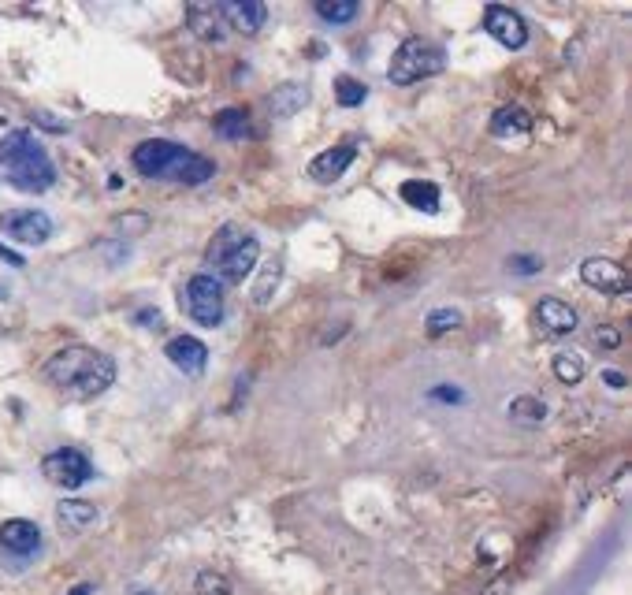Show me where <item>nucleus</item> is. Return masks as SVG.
Segmentation results:
<instances>
[{"label":"nucleus","mask_w":632,"mask_h":595,"mask_svg":"<svg viewBox=\"0 0 632 595\" xmlns=\"http://www.w3.org/2000/svg\"><path fill=\"white\" fill-rule=\"evenodd\" d=\"M45 380L67 398H97L116 384V361L93 346H64L45 361Z\"/></svg>","instance_id":"1"},{"label":"nucleus","mask_w":632,"mask_h":595,"mask_svg":"<svg viewBox=\"0 0 632 595\" xmlns=\"http://www.w3.org/2000/svg\"><path fill=\"white\" fill-rule=\"evenodd\" d=\"M134 172L145 179H160V183H183V186H201L216 175V164L209 157H201L194 149H186L183 142L172 138H145L131 153Z\"/></svg>","instance_id":"2"},{"label":"nucleus","mask_w":632,"mask_h":595,"mask_svg":"<svg viewBox=\"0 0 632 595\" xmlns=\"http://www.w3.org/2000/svg\"><path fill=\"white\" fill-rule=\"evenodd\" d=\"M0 175L23 194H45L56 183V164L34 134L12 131L0 138Z\"/></svg>","instance_id":"3"},{"label":"nucleus","mask_w":632,"mask_h":595,"mask_svg":"<svg viewBox=\"0 0 632 595\" xmlns=\"http://www.w3.org/2000/svg\"><path fill=\"white\" fill-rule=\"evenodd\" d=\"M257 257H261V242L242 231L235 224H224L212 242L205 246V265H209V276L220 279V283H242L250 279V272L257 268Z\"/></svg>","instance_id":"4"},{"label":"nucleus","mask_w":632,"mask_h":595,"mask_svg":"<svg viewBox=\"0 0 632 595\" xmlns=\"http://www.w3.org/2000/svg\"><path fill=\"white\" fill-rule=\"evenodd\" d=\"M447 67V53L428 38H406L395 49L391 64H387V79L391 86H413V82H424L439 75Z\"/></svg>","instance_id":"5"},{"label":"nucleus","mask_w":632,"mask_h":595,"mask_svg":"<svg viewBox=\"0 0 632 595\" xmlns=\"http://www.w3.org/2000/svg\"><path fill=\"white\" fill-rule=\"evenodd\" d=\"M179 305L183 313L201 328H216L227 313V291L220 279H212L209 272H198V276L186 279L183 294H179Z\"/></svg>","instance_id":"6"},{"label":"nucleus","mask_w":632,"mask_h":595,"mask_svg":"<svg viewBox=\"0 0 632 595\" xmlns=\"http://www.w3.org/2000/svg\"><path fill=\"white\" fill-rule=\"evenodd\" d=\"M41 473L49 476L56 488L75 491V488H82V484H90L93 480V462L82 454L79 447H60V450H53V454H45Z\"/></svg>","instance_id":"7"},{"label":"nucleus","mask_w":632,"mask_h":595,"mask_svg":"<svg viewBox=\"0 0 632 595\" xmlns=\"http://www.w3.org/2000/svg\"><path fill=\"white\" fill-rule=\"evenodd\" d=\"M0 231L19 246H41L53 235V220L41 209H8L0 212Z\"/></svg>","instance_id":"8"},{"label":"nucleus","mask_w":632,"mask_h":595,"mask_svg":"<svg viewBox=\"0 0 632 595\" xmlns=\"http://www.w3.org/2000/svg\"><path fill=\"white\" fill-rule=\"evenodd\" d=\"M484 30L499 41L502 49H510V53H517V49L528 45V23L514 8H506V4H488V8H484Z\"/></svg>","instance_id":"9"},{"label":"nucleus","mask_w":632,"mask_h":595,"mask_svg":"<svg viewBox=\"0 0 632 595\" xmlns=\"http://www.w3.org/2000/svg\"><path fill=\"white\" fill-rule=\"evenodd\" d=\"M580 279L599 294H625L629 291V268L610 261V257H588L580 265Z\"/></svg>","instance_id":"10"},{"label":"nucleus","mask_w":632,"mask_h":595,"mask_svg":"<svg viewBox=\"0 0 632 595\" xmlns=\"http://www.w3.org/2000/svg\"><path fill=\"white\" fill-rule=\"evenodd\" d=\"M354 160H357V146L343 142V146H331V149H324L320 157L309 160V175H313V183L331 186L350 172V164H354Z\"/></svg>","instance_id":"11"},{"label":"nucleus","mask_w":632,"mask_h":595,"mask_svg":"<svg viewBox=\"0 0 632 595\" xmlns=\"http://www.w3.org/2000/svg\"><path fill=\"white\" fill-rule=\"evenodd\" d=\"M0 547H4L8 555H19V558L38 555L41 529L34 525V521H27V517H12V521L0 525Z\"/></svg>","instance_id":"12"},{"label":"nucleus","mask_w":632,"mask_h":595,"mask_svg":"<svg viewBox=\"0 0 632 595\" xmlns=\"http://www.w3.org/2000/svg\"><path fill=\"white\" fill-rule=\"evenodd\" d=\"M164 354L186 376H201L205 365H209V346L201 343V339H194V335H175L172 343L164 346Z\"/></svg>","instance_id":"13"},{"label":"nucleus","mask_w":632,"mask_h":595,"mask_svg":"<svg viewBox=\"0 0 632 595\" xmlns=\"http://www.w3.org/2000/svg\"><path fill=\"white\" fill-rule=\"evenodd\" d=\"M216 8H220V15L227 19V27H235L238 34H246V38L261 34V27L268 23V4H261V0H242V4H216Z\"/></svg>","instance_id":"14"},{"label":"nucleus","mask_w":632,"mask_h":595,"mask_svg":"<svg viewBox=\"0 0 632 595\" xmlns=\"http://www.w3.org/2000/svg\"><path fill=\"white\" fill-rule=\"evenodd\" d=\"M536 324H540L543 335H573L577 331V309L569 302H558V298H543L536 305Z\"/></svg>","instance_id":"15"},{"label":"nucleus","mask_w":632,"mask_h":595,"mask_svg":"<svg viewBox=\"0 0 632 595\" xmlns=\"http://www.w3.org/2000/svg\"><path fill=\"white\" fill-rule=\"evenodd\" d=\"M528 131H532V116H528L525 108L506 105L491 116V134L495 138H525Z\"/></svg>","instance_id":"16"},{"label":"nucleus","mask_w":632,"mask_h":595,"mask_svg":"<svg viewBox=\"0 0 632 595\" xmlns=\"http://www.w3.org/2000/svg\"><path fill=\"white\" fill-rule=\"evenodd\" d=\"M56 521L67 532H86L97 521V506L86 503V499H64V503L56 506Z\"/></svg>","instance_id":"17"},{"label":"nucleus","mask_w":632,"mask_h":595,"mask_svg":"<svg viewBox=\"0 0 632 595\" xmlns=\"http://www.w3.org/2000/svg\"><path fill=\"white\" fill-rule=\"evenodd\" d=\"M398 194H402V201H406V205H413V209L439 212V186L428 183V179H406Z\"/></svg>","instance_id":"18"},{"label":"nucleus","mask_w":632,"mask_h":595,"mask_svg":"<svg viewBox=\"0 0 632 595\" xmlns=\"http://www.w3.org/2000/svg\"><path fill=\"white\" fill-rule=\"evenodd\" d=\"M212 131L227 138V142H242V138H250L253 127H250V116L242 112V108H224L220 116L212 119Z\"/></svg>","instance_id":"19"},{"label":"nucleus","mask_w":632,"mask_h":595,"mask_svg":"<svg viewBox=\"0 0 632 595\" xmlns=\"http://www.w3.org/2000/svg\"><path fill=\"white\" fill-rule=\"evenodd\" d=\"M316 15L324 23H331V27H346V23H354L357 15H361V4L357 0H320Z\"/></svg>","instance_id":"20"},{"label":"nucleus","mask_w":632,"mask_h":595,"mask_svg":"<svg viewBox=\"0 0 632 595\" xmlns=\"http://www.w3.org/2000/svg\"><path fill=\"white\" fill-rule=\"evenodd\" d=\"M554 376H558V384H580L584 380V357L577 354V350H558L551 361Z\"/></svg>","instance_id":"21"},{"label":"nucleus","mask_w":632,"mask_h":595,"mask_svg":"<svg viewBox=\"0 0 632 595\" xmlns=\"http://www.w3.org/2000/svg\"><path fill=\"white\" fill-rule=\"evenodd\" d=\"M510 417H514L517 424H540L543 417H547V406H543L540 398L532 395H521L510 402Z\"/></svg>","instance_id":"22"},{"label":"nucleus","mask_w":632,"mask_h":595,"mask_svg":"<svg viewBox=\"0 0 632 595\" xmlns=\"http://www.w3.org/2000/svg\"><path fill=\"white\" fill-rule=\"evenodd\" d=\"M369 97V90H365V82L350 79V75H343V79H335V101L343 108H357L361 101Z\"/></svg>","instance_id":"23"},{"label":"nucleus","mask_w":632,"mask_h":595,"mask_svg":"<svg viewBox=\"0 0 632 595\" xmlns=\"http://www.w3.org/2000/svg\"><path fill=\"white\" fill-rule=\"evenodd\" d=\"M424 324H428V335H447V331L461 328V313L458 309H432Z\"/></svg>","instance_id":"24"},{"label":"nucleus","mask_w":632,"mask_h":595,"mask_svg":"<svg viewBox=\"0 0 632 595\" xmlns=\"http://www.w3.org/2000/svg\"><path fill=\"white\" fill-rule=\"evenodd\" d=\"M198 592L201 595H231V581L220 573H198Z\"/></svg>","instance_id":"25"},{"label":"nucleus","mask_w":632,"mask_h":595,"mask_svg":"<svg viewBox=\"0 0 632 595\" xmlns=\"http://www.w3.org/2000/svg\"><path fill=\"white\" fill-rule=\"evenodd\" d=\"M510 268L521 272V276H536V272L543 268V261L540 257H521V253H517V257H510Z\"/></svg>","instance_id":"26"},{"label":"nucleus","mask_w":632,"mask_h":595,"mask_svg":"<svg viewBox=\"0 0 632 595\" xmlns=\"http://www.w3.org/2000/svg\"><path fill=\"white\" fill-rule=\"evenodd\" d=\"M276 279H279V268H272V272H268V276L261 279V287L253 291V298H257V305L268 302V291H276Z\"/></svg>","instance_id":"27"},{"label":"nucleus","mask_w":632,"mask_h":595,"mask_svg":"<svg viewBox=\"0 0 632 595\" xmlns=\"http://www.w3.org/2000/svg\"><path fill=\"white\" fill-rule=\"evenodd\" d=\"M428 398H439V402H461V391H454V387H432V391H428Z\"/></svg>","instance_id":"28"},{"label":"nucleus","mask_w":632,"mask_h":595,"mask_svg":"<svg viewBox=\"0 0 632 595\" xmlns=\"http://www.w3.org/2000/svg\"><path fill=\"white\" fill-rule=\"evenodd\" d=\"M606 384L618 391V387H625V376H621V372H606Z\"/></svg>","instance_id":"29"},{"label":"nucleus","mask_w":632,"mask_h":595,"mask_svg":"<svg viewBox=\"0 0 632 595\" xmlns=\"http://www.w3.org/2000/svg\"><path fill=\"white\" fill-rule=\"evenodd\" d=\"M0 257H4V261H12V265L23 268V257H19V253H12V250H4V246H0Z\"/></svg>","instance_id":"30"},{"label":"nucleus","mask_w":632,"mask_h":595,"mask_svg":"<svg viewBox=\"0 0 632 595\" xmlns=\"http://www.w3.org/2000/svg\"><path fill=\"white\" fill-rule=\"evenodd\" d=\"M595 339H603L606 346H614L618 343V331H603V335H595Z\"/></svg>","instance_id":"31"},{"label":"nucleus","mask_w":632,"mask_h":595,"mask_svg":"<svg viewBox=\"0 0 632 595\" xmlns=\"http://www.w3.org/2000/svg\"><path fill=\"white\" fill-rule=\"evenodd\" d=\"M90 592H93L90 584H79V588H75V592H71V595H90Z\"/></svg>","instance_id":"32"},{"label":"nucleus","mask_w":632,"mask_h":595,"mask_svg":"<svg viewBox=\"0 0 632 595\" xmlns=\"http://www.w3.org/2000/svg\"><path fill=\"white\" fill-rule=\"evenodd\" d=\"M138 595H145V592H138Z\"/></svg>","instance_id":"33"}]
</instances>
